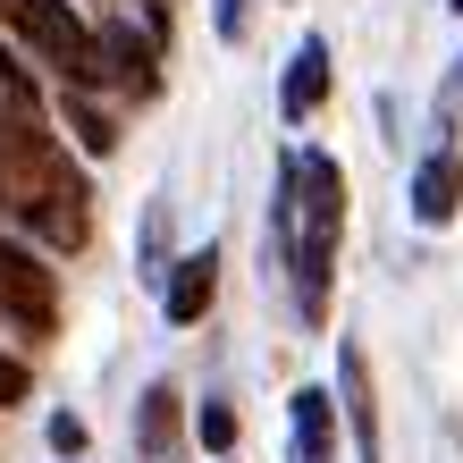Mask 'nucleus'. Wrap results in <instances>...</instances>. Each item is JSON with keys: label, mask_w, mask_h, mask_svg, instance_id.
I'll return each mask as SVG.
<instances>
[{"label": "nucleus", "mask_w": 463, "mask_h": 463, "mask_svg": "<svg viewBox=\"0 0 463 463\" xmlns=\"http://www.w3.org/2000/svg\"><path fill=\"white\" fill-rule=\"evenodd\" d=\"M0 211H9L17 228H34L51 253H76V244L93 236L85 177L68 169L60 135H43L34 101H9V93H0Z\"/></svg>", "instance_id": "obj_1"}, {"label": "nucleus", "mask_w": 463, "mask_h": 463, "mask_svg": "<svg viewBox=\"0 0 463 463\" xmlns=\"http://www.w3.org/2000/svg\"><path fill=\"white\" fill-rule=\"evenodd\" d=\"M279 236H287V261H295L304 320H329L337 236H345V177H337L329 152H287L279 160Z\"/></svg>", "instance_id": "obj_2"}, {"label": "nucleus", "mask_w": 463, "mask_h": 463, "mask_svg": "<svg viewBox=\"0 0 463 463\" xmlns=\"http://www.w3.org/2000/svg\"><path fill=\"white\" fill-rule=\"evenodd\" d=\"M9 17H17V34L34 43L43 60L68 76V85H85V93L110 85V76H101V34L68 9V0H9Z\"/></svg>", "instance_id": "obj_3"}, {"label": "nucleus", "mask_w": 463, "mask_h": 463, "mask_svg": "<svg viewBox=\"0 0 463 463\" xmlns=\"http://www.w3.org/2000/svg\"><path fill=\"white\" fill-rule=\"evenodd\" d=\"M0 312L17 320V337H51L60 329V279L43 269L34 244H0Z\"/></svg>", "instance_id": "obj_4"}, {"label": "nucleus", "mask_w": 463, "mask_h": 463, "mask_svg": "<svg viewBox=\"0 0 463 463\" xmlns=\"http://www.w3.org/2000/svg\"><path fill=\"white\" fill-rule=\"evenodd\" d=\"M455 211H463V152L439 144V152L413 169V220H421V228H447Z\"/></svg>", "instance_id": "obj_5"}, {"label": "nucleus", "mask_w": 463, "mask_h": 463, "mask_svg": "<svg viewBox=\"0 0 463 463\" xmlns=\"http://www.w3.org/2000/svg\"><path fill=\"white\" fill-rule=\"evenodd\" d=\"M320 101H329V43H320V34H304V43H295V60H287L279 110H287L295 127H304V118L320 110Z\"/></svg>", "instance_id": "obj_6"}, {"label": "nucleus", "mask_w": 463, "mask_h": 463, "mask_svg": "<svg viewBox=\"0 0 463 463\" xmlns=\"http://www.w3.org/2000/svg\"><path fill=\"white\" fill-rule=\"evenodd\" d=\"M160 43L152 34H135V25H101V76L110 85H127V93H152L160 85Z\"/></svg>", "instance_id": "obj_7"}, {"label": "nucleus", "mask_w": 463, "mask_h": 463, "mask_svg": "<svg viewBox=\"0 0 463 463\" xmlns=\"http://www.w3.org/2000/svg\"><path fill=\"white\" fill-rule=\"evenodd\" d=\"M211 295H220V253L203 244V253H185L169 269V320H177V329H194V320L211 312Z\"/></svg>", "instance_id": "obj_8"}, {"label": "nucleus", "mask_w": 463, "mask_h": 463, "mask_svg": "<svg viewBox=\"0 0 463 463\" xmlns=\"http://www.w3.org/2000/svg\"><path fill=\"white\" fill-rule=\"evenodd\" d=\"M295 463H337V396L295 388Z\"/></svg>", "instance_id": "obj_9"}, {"label": "nucleus", "mask_w": 463, "mask_h": 463, "mask_svg": "<svg viewBox=\"0 0 463 463\" xmlns=\"http://www.w3.org/2000/svg\"><path fill=\"white\" fill-rule=\"evenodd\" d=\"M135 439H144V455H169L177 447V388H169V379L144 388V421H135Z\"/></svg>", "instance_id": "obj_10"}, {"label": "nucleus", "mask_w": 463, "mask_h": 463, "mask_svg": "<svg viewBox=\"0 0 463 463\" xmlns=\"http://www.w3.org/2000/svg\"><path fill=\"white\" fill-rule=\"evenodd\" d=\"M345 413H354V439H379V413H371V371H363V354L345 345Z\"/></svg>", "instance_id": "obj_11"}, {"label": "nucleus", "mask_w": 463, "mask_h": 463, "mask_svg": "<svg viewBox=\"0 0 463 463\" xmlns=\"http://www.w3.org/2000/svg\"><path fill=\"white\" fill-rule=\"evenodd\" d=\"M68 127H76V144H85V152H118V127H110V110H93V101H85V85L68 93Z\"/></svg>", "instance_id": "obj_12"}, {"label": "nucleus", "mask_w": 463, "mask_h": 463, "mask_svg": "<svg viewBox=\"0 0 463 463\" xmlns=\"http://www.w3.org/2000/svg\"><path fill=\"white\" fill-rule=\"evenodd\" d=\"M194 430H203V447H211V455H228V447H236V413H228V404H203V421H194Z\"/></svg>", "instance_id": "obj_13"}, {"label": "nucleus", "mask_w": 463, "mask_h": 463, "mask_svg": "<svg viewBox=\"0 0 463 463\" xmlns=\"http://www.w3.org/2000/svg\"><path fill=\"white\" fill-rule=\"evenodd\" d=\"M25 388H34V379H25V363H9V354H0V404H25Z\"/></svg>", "instance_id": "obj_14"}, {"label": "nucleus", "mask_w": 463, "mask_h": 463, "mask_svg": "<svg viewBox=\"0 0 463 463\" xmlns=\"http://www.w3.org/2000/svg\"><path fill=\"white\" fill-rule=\"evenodd\" d=\"M0 93H9V101H34V85H25V68L9 60V51H0Z\"/></svg>", "instance_id": "obj_15"}, {"label": "nucleus", "mask_w": 463, "mask_h": 463, "mask_svg": "<svg viewBox=\"0 0 463 463\" xmlns=\"http://www.w3.org/2000/svg\"><path fill=\"white\" fill-rule=\"evenodd\" d=\"M51 447H60V455H76V447H85V421H76V413H60V421H51Z\"/></svg>", "instance_id": "obj_16"}, {"label": "nucleus", "mask_w": 463, "mask_h": 463, "mask_svg": "<svg viewBox=\"0 0 463 463\" xmlns=\"http://www.w3.org/2000/svg\"><path fill=\"white\" fill-rule=\"evenodd\" d=\"M211 17H220V34H228V43L244 34V0H220V9H211Z\"/></svg>", "instance_id": "obj_17"}, {"label": "nucleus", "mask_w": 463, "mask_h": 463, "mask_svg": "<svg viewBox=\"0 0 463 463\" xmlns=\"http://www.w3.org/2000/svg\"><path fill=\"white\" fill-rule=\"evenodd\" d=\"M455 101H463V60H455Z\"/></svg>", "instance_id": "obj_18"}, {"label": "nucleus", "mask_w": 463, "mask_h": 463, "mask_svg": "<svg viewBox=\"0 0 463 463\" xmlns=\"http://www.w3.org/2000/svg\"><path fill=\"white\" fill-rule=\"evenodd\" d=\"M447 9H463V0H447Z\"/></svg>", "instance_id": "obj_19"}]
</instances>
